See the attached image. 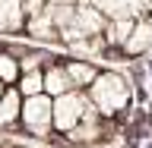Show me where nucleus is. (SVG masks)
Segmentation results:
<instances>
[{"label":"nucleus","mask_w":152,"mask_h":148,"mask_svg":"<svg viewBox=\"0 0 152 148\" xmlns=\"http://www.w3.org/2000/svg\"><path fill=\"white\" fill-rule=\"evenodd\" d=\"M130 82L124 79L121 73H114V69H104V73L95 76V82L89 85V101L98 107L102 117H117L130 107Z\"/></svg>","instance_id":"1"},{"label":"nucleus","mask_w":152,"mask_h":148,"mask_svg":"<svg viewBox=\"0 0 152 148\" xmlns=\"http://www.w3.org/2000/svg\"><path fill=\"white\" fill-rule=\"evenodd\" d=\"M133 22L136 19H108V25H104V41H108V47H124V41L130 38L133 32Z\"/></svg>","instance_id":"10"},{"label":"nucleus","mask_w":152,"mask_h":148,"mask_svg":"<svg viewBox=\"0 0 152 148\" xmlns=\"http://www.w3.org/2000/svg\"><path fill=\"white\" fill-rule=\"evenodd\" d=\"M19 79H22V63H19V54L3 51V54H0V82H3V85H16Z\"/></svg>","instance_id":"11"},{"label":"nucleus","mask_w":152,"mask_h":148,"mask_svg":"<svg viewBox=\"0 0 152 148\" xmlns=\"http://www.w3.org/2000/svg\"><path fill=\"white\" fill-rule=\"evenodd\" d=\"M102 13L108 19H140V16H152L142 0H95Z\"/></svg>","instance_id":"6"},{"label":"nucleus","mask_w":152,"mask_h":148,"mask_svg":"<svg viewBox=\"0 0 152 148\" xmlns=\"http://www.w3.org/2000/svg\"><path fill=\"white\" fill-rule=\"evenodd\" d=\"M22 98H26V95L19 92V88L7 85V92H3V98H0V129H16V126H19Z\"/></svg>","instance_id":"5"},{"label":"nucleus","mask_w":152,"mask_h":148,"mask_svg":"<svg viewBox=\"0 0 152 148\" xmlns=\"http://www.w3.org/2000/svg\"><path fill=\"white\" fill-rule=\"evenodd\" d=\"M16 88L22 95H41L45 92V69H32V73H22V79L16 82Z\"/></svg>","instance_id":"12"},{"label":"nucleus","mask_w":152,"mask_h":148,"mask_svg":"<svg viewBox=\"0 0 152 148\" xmlns=\"http://www.w3.org/2000/svg\"><path fill=\"white\" fill-rule=\"evenodd\" d=\"M19 126H22L28 136H35V139H48V136L54 132V98L48 92L22 98Z\"/></svg>","instance_id":"2"},{"label":"nucleus","mask_w":152,"mask_h":148,"mask_svg":"<svg viewBox=\"0 0 152 148\" xmlns=\"http://www.w3.org/2000/svg\"><path fill=\"white\" fill-rule=\"evenodd\" d=\"M121 51L127 57H142V54L152 51V16H140L133 22V32H130V38L124 41Z\"/></svg>","instance_id":"4"},{"label":"nucleus","mask_w":152,"mask_h":148,"mask_svg":"<svg viewBox=\"0 0 152 148\" xmlns=\"http://www.w3.org/2000/svg\"><path fill=\"white\" fill-rule=\"evenodd\" d=\"M19 63H22V73H32V69H41V63H48V57L41 51H28L19 57Z\"/></svg>","instance_id":"13"},{"label":"nucleus","mask_w":152,"mask_h":148,"mask_svg":"<svg viewBox=\"0 0 152 148\" xmlns=\"http://www.w3.org/2000/svg\"><path fill=\"white\" fill-rule=\"evenodd\" d=\"M73 88L76 85H73V79H70L64 63H51L45 69V92L51 98H57V95H64V92H73Z\"/></svg>","instance_id":"8"},{"label":"nucleus","mask_w":152,"mask_h":148,"mask_svg":"<svg viewBox=\"0 0 152 148\" xmlns=\"http://www.w3.org/2000/svg\"><path fill=\"white\" fill-rule=\"evenodd\" d=\"M66 73H70V79H73L76 88H89V85L95 82V76H98V69L92 66V60H66Z\"/></svg>","instance_id":"9"},{"label":"nucleus","mask_w":152,"mask_h":148,"mask_svg":"<svg viewBox=\"0 0 152 148\" xmlns=\"http://www.w3.org/2000/svg\"><path fill=\"white\" fill-rule=\"evenodd\" d=\"M3 92H7V85H3V82H0V98H3Z\"/></svg>","instance_id":"14"},{"label":"nucleus","mask_w":152,"mask_h":148,"mask_svg":"<svg viewBox=\"0 0 152 148\" xmlns=\"http://www.w3.org/2000/svg\"><path fill=\"white\" fill-rule=\"evenodd\" d=\"M26 0H0V32L10 35V32H22L26 28Z\"/></svg>","instance_id":"7"},{"label":"nucleus","mask_w":152,"mask_h":148,"mask_svg":"<svg viewBox=\"0 0 152 148\" xmlns=\"http://www.w3.org/2000/svg\"><path fill=\"white\" fill-rule=\"evenodd\" d=\"M92 101H89V92H64L54 98V132L60 136H70V132L86 120V113H89Z\"/></svg>","instance_id":"3"}]
</instances>
